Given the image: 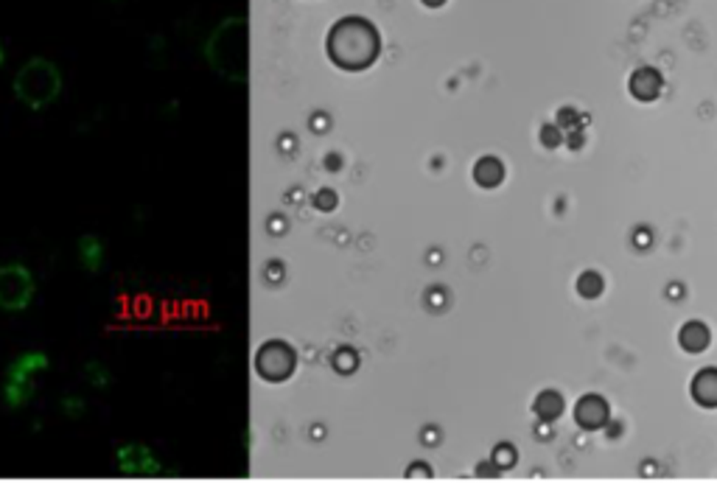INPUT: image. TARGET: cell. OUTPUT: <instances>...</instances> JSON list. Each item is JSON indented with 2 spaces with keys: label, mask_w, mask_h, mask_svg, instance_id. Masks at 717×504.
Returning <instances> with one entry per match:
<instances>
[{
  "label": "cell",
  "mask_w": 717,
  "mask_h": 504,
  "mask_svg": "<svg viewBox=\"0 0 717 504\" xmlns=\"http://www.w3.org/2000/svg\"><path fill=\"white\" fill-rule=\"evenodd\" d=\"M499 457H501V462H499L501 468H508L511 462L516 459V457H513V451H511V446H499Z\"/></svg>",
  "instance_id": "2e32d148"
},
{
  "label": "cell",
  "mask_w": 717,
  "mask_h": 504,
  "mask_svg": "<svg viewBox=\"0 0 717 504\" xmlns=\"http://www.w3.org/2000/svg\"><path fill=\"white\" fill-rule=\"evenodd\" d=\"M79 261L84 264V269L99 272L101 264H104V241L96 238V236H84L79 241Z\"/></svg>",
  "instance_id": "7c38bea8"
},
{
  "label": "cell",
  "mask_w": 717,
  "mask_h": 504,
  "mask_svg": "<svg viewBox=\"0 0 717 504\" xmlns=\"http://www.w3.org/2000/svg\"><path fill=\"white\" fill-rule=\"evenodd\" d=\"M532 412L538 415V420H543V424H555V420L564 415V395L555 393V390L538 393V398L532 404Z\"/></svg>",
  "instance_id": "8fae6325"
},
{
  "label": "cell",
  "mask_w": 717,
  "mask_h": 504,
  "mask_svg": "<svg viewBox=\"0 0 717 504\" xmlns=\"http://www.w3.org/2000/svg\"><path fill=\"white\" fill-rule=\"evenodd\" d=\"M627 88H630V96L639 101H656L661 93V73L656 68H637L630 73Z\"/></svg>",
  "instance_id": "ba28073f"
},
{
  "label": "cell",
  "mask_w": 717,
  "mask_h": 504,
  "mask_svg": "<svg viewBox=\"0 0 717 504\" xmlns=\"http://www.w3.org/2000/svg\"><path fill=\"white\" fill-rule=\"evenodd\" d=\"M611 417V409H608V401L603 395H583L575 406V420L577 426L588 429V432H597L608 424Z\"/></svg>",
  "instance_id": "52a82bcc"
},
{
  "label": "cell",
  "mask_w": 717,
  "mask_h": 504,
  "mask_svg": "<svg viewBox=\"0 0 717 504\" xmlns=\"http://www.w3.org/2000/svg\"><path fill=\"white\" fill-rule=\"evenodd\" d=\"M541 141H543V146L555 149V146H561L564 135H561V130H555V126H543V130H541Z\"/></svg>",
  "instance_id": "9a60e30c"
},
{
  "label": "cell",
  "mask_w": 717,
  "mask_h": 504,
  "mask_svg": "<svg viewBox=\"0 0 717 504\" xmlns=\"http://www.w3.org/2000/svg\"><path fill=\"white\" fill-rule=\"evenodd\" d=\"M118 466L126 477H154L160 471L157 459L146 446H123L118 451Z\"/></svg>",
  "instance_id": "8992f818"
},
{
  "label": "cell",
  "mask_w": 717,
  "mask_h": 504,
  "mask_svg": "<svg viewBox=\"0 0 717 504\" xmlns=\"http://www.w3.org/2000/svg\"><path fill=\"white\" fill-rule=\"evenodd\" d=\"M59 70L46 59H31L15 79V93L28 107H46L59 96Z\"/></svg>",
  "instance_id": "7a4b0ae2"
},
{
  "label": "cell",
  "mask_w": 717,
  "mask_h": 504,
  "mask_svg": "<svg viewBox=\"0 0 717 504\" xmlns=\"http://www.w3.org/2000/svg\"><path fill=\"white\" fill-rule=\"evenodd\" d=\"M474 180L482 185V188H496L501 180H504V165L499 157H482L477 160L474 165Z\"/></svg>",
  "instance_id": "4fadbf2b"
},
{
  "label": "cell",
  "mask_w": 717,
  "mask_h": 504,
  "mask_svg": "<svg viewBox=\"0 0 717 504\" xmlns=\"http://www.w3.org/2000/svg\"><path fill=\"white\" fill-rule=\"evenodd\" d=\"M692 398L698 406L703 409H714L717 406V367H703L695 373L692 387H690Z\"/></svg>",
  "instance_id": "9c48e42d"
},
{
  "label": "cell",
  "mask_w": 717,
  "mask_h": 504,
  "mask_svg": "<svg viewBox=\"0 0 717 504\" xmlns=\"http://www.w3.org/2000/svg\"><path fill=\"white\" fill-rule=\"evenodd\" d=\"M679 342L687 353H703L712 342V331L698 322V320H690L681 331H679Z\"/></svg>",
  "instance_id": "30bf717a"
},
{
  "label": "cell",
  "mask_w": 717,
  "mask_h": 504,
  "mask_svg": "<svg viewBox=\"0 0 717 504\" xmlns=\"http://www.w3.org/2000/svg\"><path fill=\"white\" fill-rule=\"evenodd\" d=\"M606 289V280H603V275L600 272H595V269H588V272H583L580 278H577V291L583 294V298H600V291Z\"/></svg>",
  "instance_id": "5bb4252c"
},
{
  "label": "cell",
  "mask_w": 717,
  "mask_h": 504,
  "mask_svg": "<svg viewBox=\"0 0 717 504\" xmlns=\"http://www.w3.org/2000/svg\"><path fill=\"white\" fill-rule=\"evenodd\" d=\"M46 367H48L46 353H23V356H17L9 364V370H6V390H4L6 404L15 406V409L23 406L31 398V393H34L37 373H42Z\"/></svg>",
  "instance_id": "3957f363"
},
{
  "label": "cell",
  "mask_w": 717,
  "mask_h": 504,
  "mask_svg": "<svg viewBox=\"0 0 717 504\" xmlns=\"http://www.w3.org/2000/svg\"><path fill=\"white\" fill-rule=\"evenodd\" d=\"M424 4H427V6H443L446 0H424Z\"/></svg>",
  "instance_id": "e0dca14e"
},
{
  "label": "cell",
  "mask_w": 717,
  "mask_h": 504,
  "mask_svg": "<svg viewBox=\"0 0 717 504\" xmlns=\"http://www.w3.org/2000/svg\"><path fill=\"white\" fill-rule=\"evenodd\" d=\"M328 54L345 70H362L378 57V34L367 20L345 17L333 26L328 37Z\"/></svg>",
  "instance_id": "6da1fadb"
},
{
  "label": "cell",
  "mask_w": 717,
  "mask_h": 504,
  "mask_svg": "<svg viewBox=\"0 0 717 504\" xmlns=\"http://www.w3.org/2000/svg\"><path fill=\"white\" fill-rule=\"evenodd\" d=\"M256 370L267 378V382H283L294 370V353L283 342H269L258 351L256 356Z\"/></svg>",
  "instance_id": "5b68a950"
},
{
  "label": "cell",
  "mask_w": 717,
  "mask_h": 504,
  "mask_svg": "<svg viewBox=\"0 0 717 504\" xmlns=\"http://www.w3.org/2000/svg\"><path fill=\"white\" fill-rule=\"evenodd\" d=\"M34 298V278L23 264L0 267V309L23 311Z\"/></svg>",
  "instance_id": "277c9868"
},
{
  "label": "cell",
  "mask_w": 717,
  "mask_h": 504,
  "mask_svg": "<svg viewBox=\"0 0 717 504\" xmlns=\"http://www.w3.org/2000/svg\"><path fill=\"white\" fill-rule=\"evenodd\" d=\"M0 59H4V51H0Z\"/></svg>",
  "instance_id": "ac0fdd59"
}]
</instances>
